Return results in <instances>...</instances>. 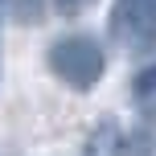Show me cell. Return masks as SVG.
<instances>
[{
  "instance_id": "cell-1",
  "label": "cell",
  "mask_w": 156,
  "mask_h": 156,
  "mask_svg": "<svg viewBox=\"0 0 156 156\" xmlns=\"http://www.w3.org/2000/svg\"><path fill=\"white\" fill-rule=\"evenodd\" d=\"M45 66L58 82H66L70 90H90V86L103 82L107 74V54L94 37H82V33H70V37H58L45 54Z\"/></svg>"
},
{
  "instance_id": "cell-2",
  "label": "cell",
  "mask_w": 156,
  "mask_h": 156,
  "mask_svg": "<svg viewBox=\"0 0 156 156\" xmlns=\"http://www.w3.org/2000/svg\"><path fill=\"white\" fill-rule=\"evenodd\" d=\"M107 33L123 49H148L156 41V0H115L107 16Z\"/></svg>"
},
{
  "instance_id": "cell-3",
  "label": "cell",
  "mask_w": 156,
  "mask_h": 156,
  "mask_svg": "<svg viewBox=\"0 0 156 156\" xmlns=\"http://www.w3.org/2000/svg\"><path fill=\"white\" fill-rule=\"evenodd\" d=\"M115 156H152V140L144 132H132L115 144Z\"/></svg>"
},
{
  "instance_id": "cell-4",
  "label": "cell",
  "mask_w": 156,
  "mask_h": 156,
  "mask_svg": "<svg viewBox=\"0 0 156 156\" xmlns=\"http://www.w3.org/2000/svg\"><path fill=\"white\" fill-rule=\"evenodd\" d=\"M136 94H144V99H148V94H156V66H144L140 74H136Z\"/></svg>"
},
{
  "instance_id": "cell-5",
  "label": "cell",
  "mask_w": 156,
  "mask_h": 156,
  "mask_svg": "<svg viewBox=\"0 0 156 156\" xmlns=\"http://www.w3.org/2000/svg\"><path fill=\"white\" fill-rule=\"evenodd\" d=\"M54 8L62 16H82L86 8H94V0H54Z\"/></svg>"
}]
</instances>
